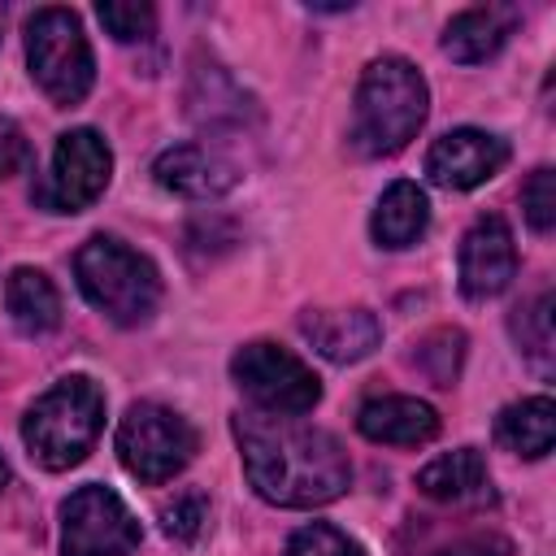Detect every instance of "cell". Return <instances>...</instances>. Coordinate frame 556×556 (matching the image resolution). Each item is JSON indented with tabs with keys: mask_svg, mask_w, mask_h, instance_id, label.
I'll return each instance as SVG.
<instances>
[{
	"mask_svg": "<svg viewBox=\"0 0 556 556\" xmlns=\"http://www.w3.org/2000/svg\"><path fill=\"white\" fill-rule=\"evenodd\" d=\"M239 456L252 491L278 508H317L348 491L352 465L343 443L295 417L274 413H239L235 417Z\"/></svg>",
	"mask_w": 556,
	"mask_h": 556,
	"instance_id": "obj_1",
	"label": "cell"
},
{
	"mask_svg": "<svg viewBox=\"0 0 556 556\" xmlns=\"http://www.w3.org/2000/svg\"><path fill=\"white\" fill-rule=\"evenodd\" d=\"M430 113V87L404 56H374L356 83L352 143L365 156H395L417 139Z\"/></svg>",
	"mask_w": 556,
	"mask_h": 556,
	"instance_id": "obj_2",
	"label": "cell"
},
{
	"mask_svg": "<svg viewBox=\"0 0 556 556\" xmlns=\"http://www.w3.org/2000/svg\"><path fill=\"white\" fill-rule=\"evenodd\" d=\"M78 291L113 326H143L161 304L156 265L113 235H91L74 256Z\"/></svg>",
	"mask_w": 556,
	"mask_h": 556,
	"instance_id": "obj_3",
	"label": "cell"
},
{
	"mask_svg": "<svg viewBox=\"0 0 556 556\" xmlns=\"http://www.w3.org/2000/svg\"><path fill=\"white\" fill-rule=\"evenodd\" d=\"M104 430V395L91 378L74 374L52 382L22 417V443L43 469L78 465Z\"/></svg>",
	"mask_w": 556,
	"mask_h": 556,
	"instance_id": "obj_4",
	"label": "cell"
},
{
	"mask_svg": "<svg viewBox=\"0 0 556 556\" xmlns=\"http://www.w3.org/2000/svg\"><path fill=\"white\" fill-rule=\"evenodd\" d=\"M26 65L52 104L61 109L83 104V96L96 83V56H91L78 13L56 9V4L35 9L26 22Z\"/></svg>",
	"mask_w": 556,
	"mask_h": 556,
	"instance_id": "obj_5",
	"label": "cell"
},
{
	"mask_svg": "<svg viewBox=\"0 0 556 556\" xmlns=\"http://www.w3.org/2000/svg\"><path fill=\"white\" fill-rule=\"evenodd\" d=\"M117 456H122L130 478H139L148 486H161V482L178 478L191 465L195 430L182 413H174L156 400H139L117 421Z\"/></svg>",
	"mask_w": 556,
	"mask_h": 556,
	"instance_id": "obj_6",
	"label": "cell"
},
{
	"mask_svg": "<svg viewBox=\"0 0 556 556\" xmlns=\"http://www.w3.org/2000/svg\"><path fill=\"white\" fill-rule=\"evenodd\" d=\"M230 378L256 404V413H274V417H300L321 400L317 374L295 352L265 339L243 343L230 356Z\"/></svg>",
	"mask_w": 556,
	"mask_h": 556,
	"instance_id": "obj_7",
	"label": "cell"
},
{
	"mask_svg": "<svg viewBox=\"0 0 556 556\" xmlns=\"http://www.w3.org/2000/svg\"><path fill=\"white\" fill-rule=\"evenodd\" d=\"M113 178V152L100 130L74 126L56 139L48 178L39 187V204L48 213H83L91 208Z\"/></svg>",
	"mask_w": 556,
	"mask_h": 556,
	"instance_id": "obj_8",
	"label": "cell"
},
{
	"mask_svg": "<svg viewBox=\"0 0 556 556\" xmlns=\"http://www.w3.org/2000/svg\"><path fill=\"white\" fill-rule=\"evenodd\" d=\"M139 521L117 491L87 482L61 504V552L65 556H130L139 547Z\"/></svg>",
	"mask_w": 556,
	"mask_h": 556,
	"instance_id": "obj_9",
	"label": "cell"
},
{
	"mask_svg": "<svg viewBox=\"0 0 556 556\" xmlns=\"http://www.w3.org/2000/svg\"><path fill=\"white\" fill-rule=\"evenodd\" d=\"M508 161V143L491 130H478V126H460V130H447L443 139H434V148L426 152V174L434 187H447V191H469V187H482L486 178H495Z\"/></svg>",
	"mask_w": 556,
	"mask_h": 556,
	"instance_id": "obj_10",
	"label": "cell"
},
{
	"mask_svg": "<svg viewBox=\"0 0 556 556\" xmlns=\"http://www.w3.org/2000/svg\"><path fill=\"white\" fill-rule=\"evenodd\" d=\"M517 274V243L500 213H482L460 239V291L469 300L500 295Z\"/></svg>",
	"mask_w": 556,
	"mask_h": 556,
	"instance_id": "obj_11",
	"label": "cell"
},
{
	"mask_svg": "<svg viewBox=\"0 0 556 556\" xmlns=\"http://www.w3.org/2000/svg\"><path fill=\"white\" fill-rule=\"evenodd\" d=\"M152 178L174 191V195H187V200H217L226 195L235 182H239V169L230 156H222L217 148L208 143H178V148H165L156 161H152Z\"/></svg>",
	"mask_w": 556,
	"mask_h": 556,
	"instance_id": "obj_12",
	"label": "cell"
},
{
	"mask_svg": "<svg viewBox=\"0 0 556 556\" xmlns=\"http://www.w3.org/2000/svg\"><path fill=\"white\" fill-rule=\"evenodd\" d=\"M300 334L334 365L365 361L382 343V321L369 308H308L300 317Z\"/></svg>",
	"mask_w": 556,
	"mask_h": 556,
	"instance_id": "obj_13",
	"label": "cell"
},
{
	"mask_svg": "<svg viewBox=\"0 0 556 556\" xmlns=\"http://www.w3.org/2000/svg\"><path fill=\"white\" fill-rule=\"evenodd\" d=\"M356 430L369 443H395L417 447L439 434V413L417 395H374L356 413Z\"/></svg>",
	"mask_w": 556,
	"mask_h": 556,
	"instance_id": "obj_14",
	"label": "cell"
},
{
	"mask_svg": "<svg viewBox=\"0 0 556 556\" xmlns=\"http://www.w3.org/2000/svg\"><path fill=\"white\" fill-rule=\"evenodd\" d=\"M517 26V9L508 4H478V9H465L447 22L443 30V52L460 65H478V61H491L508 35Z\"/></svg>",
	"mask_w": 556,
	"mask_h": 556,
	"instance_id": "obj_15",
	"label": "cell"
},
{
	"mask_svg": "<svg viewBox=\"0 0 556 556\" xmlns=\"http://www.w3.org/2000/svg\"><path fill=\"white\" fill-rule=\"evenodd\" d=\"M417 486L439 504H482L491 495V473L478 447H456L447 456H434L417 473Z\"/></svg>",
	"mask_w": 556,
	"mask_h": 556,
	"instance_id": "obj_16",
	"label": "cell"
},
{
	"mask_svg": "<svg viewBox=\"0 0 556 556\" xmlns=\"http://www.w3.org/2000/svg\"><path fill=\"white\" fill-rule=\"evenodd\" d=\"M4 308H9V321L30 339L52 334L61 326V291L43 269H30V265H17L4 278Z\"/></svg>",
	"mask_w": 556,
	"mask_h": 556,
	"instance_id": "obj_17",
	"label": "cell"
},
{
	"mask_svg": "<svg viewBox=\"0 0 556 556\" xmlns=\"http://www.w3.org/2000/svg\"><path fill=\"white\" fill-rule=\"evenodd\" d=\"M426 222H430V200H426V191H421L417 182L400 178V182H391V187L378 195L374 217H369V230H374L378 248H408V243L421 239Z\"/></svg>",
	"mask_w": 556,
	"mask_h": 556,
	"instance_id": "obj_18",
	"label": "cell"
},
{
	"mask_svg": "<svg viewBox=\"0 0 556 556\" xmlns=\"http://www.w3.org/2000/svg\"><path fill=\"white\" fill-rule=\"evenodd\" d=\"M495 439H500L508 452L526 456V460L547 456L552 443H556V404H552V395H526V400L500 408V417H495Z\"/></svg>",
	"mask_w": 556,
	"mask_h": 556,
	"instance_id": "obj_19",
	"label": "cell"
},
{
	"mask_svg": "<svg viewBox=\"0 0 556 556\" xmlns=\"http://www.w3.org/2000/svg\"><path fill=\"white\" fill-rule=\"evenodd\" d=\"M513 334H517L521 352H526L539 369L552 365V291H543L534 304L517 308V317H513Z\"/></svg>",
	"mask_w": 556,
	"mask_h": 556,
	"instance_id": "obj_20",
	"label": "cell"
},
{
	"mask_svg": "<svg viewBox=\"0 0 556 556\" xmlns=\"http://www.w3.org/2000/svg\"><path fill=\"white\" fill-rule=\"evenodd\" d=\"M96 17L117 43H135L156 30V9L148 0H104L96 4Z\"/></svg>",
	"mask_w": 556,
	"mask_h": 556,
	"instance_id": "obj_21",
	"label": "cell"
},
{
	"mask_svg": "<svg viewBox=\"0 0 556 556\" xmlns=\"http://www.w3.org/2000/svg\"><path fill=\"white\" fill-rule=\"evenodd\" d=\"M282 556H361V543L348 539L339 526L308 521V526H300V530L287 539V552H282Z\"/></svg>",
	"mask_w": 556,
	"mask_h": 556,
	"instance_id": "obj_22",
	"label": "cell"
},
{
	"mask_svg": "<svg viewBox=\"0 0 556 556\" xmlns=\"http://www.w3.org/2000/svg\"><path fill=\"white\" fill-rule=\"evenodd\" d=\"M521 208H526V222H530L539 235H547V230L556 226V174H552L547 165H539V169L526 178V187H521Z\"/></svg>",
	"mask_w": 556,
	"mask_h": 556,
	"instance_id": "obj_23",
	"label": "cell"
},
{
	"mask_svg": "<svg viewBox=\"0 0 556 556\" xmlns=\"http://www.w3.org/2000/svg\"><path fill=\"white\" fill-rule=\"evenodd\" d=\"M161 521H165V534L169 539H195L200 534V521H204V500L200 495H178L174 504L161 508Z\"/></svg>",
	"mask_w": 556,
	"mask_h": 556,
	"instance_id": "obj_24",
	"label": "cell"
},
{
	"mask_svg": "<svg viewBox=\"0 0 556 556\" xmlns=\"http://www.w3.org/2000/svg\"><path fill=\"white\" fill-rule=\"evenodd\" d=\"M26 165H30V143H26V130H22L13 117H0V178L22 174Z\"/></svg>",
	"mask_w": 556,
	"mask_h": 556,
	"instance_id": "obj_25",
	"label": "cell"
},
{
	"mask_svg": "<svg viewBox=\"0 0 556 556\" xmlns=\"http://www.w3.org/2000/svg\"><path fill=\"white\" fill-rule=\"evenodd\" d=\"M434 556H508V543H500V539H460V543H447V547H439Z\"/></svg>",
	"mask_w": 556,
	"mask_h": 556,
	"instance_id": "obj_26",
	"label": "cell"
},
{
	"mask_svg": "<svg viewBox=\"0 0 556 556\" xmlns=\"http://www.w3.org/2000/svg\"><path fill=\"white\" fill-rule=\"evenodd\" d=\"M4 482H9V465H4V456H0V491H4Z\"/></svg>",
	"mask_w": 556,
	"mask_h": 556,
	"instance_id": "obj_27",
	"label": "cell"
},
{
	"mask_svg": "<svg viewBox=\"0 0 556 556\" xmlns=\"http://www.w3.org/2000/svg\"><path fill=\"white\" fill-rule=\"evenodd\" d=\"M0 26H4V9H0Z\"/></svg>",
	"mask_w": 556,
	"mask_h": 556,
	"instance_id": "obj_28",
	"label": "cell"
}]
</instances>
